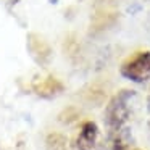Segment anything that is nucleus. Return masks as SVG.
I'll return each mask as SVG.
<instances>
[{
  "mask_svg": "<svg viewBox=\"0 0 150 150\" xmlns=\"http://www.w3.org/2000/svg\"><path fill=\"white\" fill-rule=\"evenodd\" d=\"M34 42H36V37L34 36H29V50H31V55L33 57H36V50H33L34 49ZM50 57V53H45V52H42V50L39 49V58H37V62H45L47 58Z\"/></svg>",
  "mask_w": 150,
  "mask_h": 150,
  "instance_id": "obj_5",
  "label": "nucleus"
},
{
  "mask_svg": "<svg viewBox=\"0 0 150 150\" xmlns=\"http://www.w3.org/2000/svg\"><path fill=\"white\" fill-rule=\"evenodd\" d=\"M33 89L39 97L44 98H52L55 95H58L62 92L63 86L60 81H57L55 78L49 76V78H44V79H36L33 82Z\"/></svg>",
  "mask_w": 150,
  "mask_h": 150,
  "instance_id": "obj_4",
  "label": "nucleus"
},
{
  "mask_svg": "<svg viewBox=\"0 0 150 150\" xmlns=\"http://www.w3.org/2000/svg\"><path fill=\"white\" fill-rule=\"evenodd\" d=\"M120 73L123 78L129 79L132 82L142 84L150 79V52L144 50V52H137L131 58L121 65Z\"/></svg>",
  "mask_w": 150,
  "mask_h": 150,
  "instance_id": "obj_2",
  "label": "nucleus"
},
{
  "mask_svg": "<svg viewBox=\"0 0 150 150\" xmlns=\"http://www.w3.org/2000/svg\"><path fill=\"white\" fill-rule=\"evenodd\" d=\"M136 98V92L132 91H121L110 100L105 110V124L110 129V132L120 131L124 127L126 121L129 120L132 102Z\"/></svg>",
  "mask_w": 150,
  "mask_h": 150,
  "instance_id": "obj_1",
  "label": "nucleus"
},
{
  "mask_svg": "<svg viewBox=\"0 0 150 150\" xmlns=\"http://www.w3.org/2000/svg\"><path fill=\"white\" fill-rule=\"evenodd\" d=\"M98 137V127L92 121H86L81 126L79 136L76 139V147L78 150H95V144H97Z\"/></svg>",
  "mask_w": 150,
  "mask_h": 150,
  "instance_id": "obj_3",
  "label": "nucleus"
},
{
  "mask_svg": "<svg viewBox=\"0 0 150 150\" xmlns=\"http://www.w3.org/2000/svg\"><path fill=\"white\" fill-rule=\"evenodd\" d=\"M147 102H149V108H150V97H149V100H147Z\"/></svg>",
  "mask_w": 150,
  "mask_h": 150,
  "instance_id": "obj_6",
  "label": "nucleus"
}]
</instances>
